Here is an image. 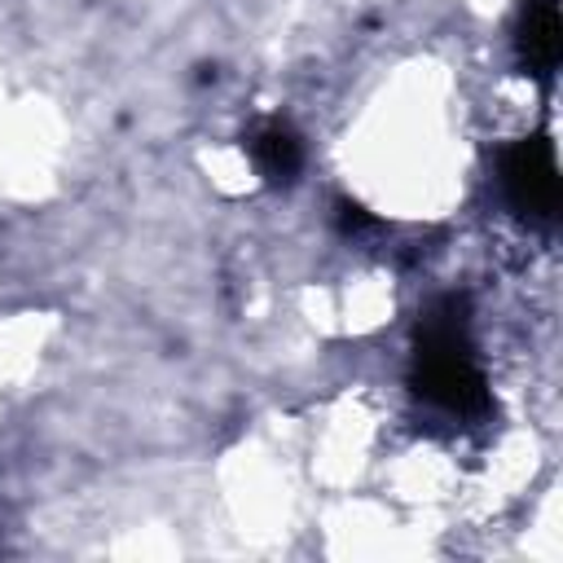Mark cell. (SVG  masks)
<instances>
[{
	"mask_svg": "<svg viewBox=\"0 0 563 563\" xmlns=\"http://www.w3.org/2000/svg\"><path fill=\"white\" fill-rule=\"evenodd\" d=\"M497 180L515 216L550 224L559 216V167H554V145L545 132L510 141L497 154Z\"/></svg>",
	"mask_w": 563,
	"mask_h": 563,
	"instance_id": "cell-2",
	"label": "cell"
},
{
	"mask_svg": "<svg viewBox=\"0 0 563 563\" xmlns=\"http://www.w3.org/2000/svg\"><path fill=\"white\" fill-rule=\"evenodd\" d=\"M246 150H251L255 172L268 185H290L299 176V167H303V141L286 123H264L260 132H251Z\"/></svg>",
	"mask_w": 563,
	"mask_h": 563,
	"instance_id": "cell-4",
	"label": "cell"
},
{
	"mask_svg": "<svg viewBox=\"0 0 563 563\" xmlns=\"http://www.w3.org/2000/svg\"><path fill=\"white\" fill-rule=\"evenodd\" d=\"M519 66L532 79H550L563 53V26H559V4L554 0H523L519 31H515Z\"/></svg>",
	"mask_w": 563,
	"mask_h": 563,
	"instance_id": "cell-3",
	"label": "cell"
},
{
	"mask_svg": "<svg viewBox=\"0 0 563 563\" xmlns=\"http://www.w3.org/2000/svg\"><path fill=\"white\" fill-rule=\"evenodd\" d=\"M339 229L343 233H365V229H374V216L361 207V202H339Z\"/></svg>",
	"mask_w": 563,
	"mask_h": 563,
	"instance_id": "cell-5",
	"label": "cell"
},
{
	"mask_svg": "<svg viewBox=\"0 0 563 563\" xmlns=\"http://www.w3.org/2000/svg\"><path fill=\"white\" fill-rule=\"evenodd\" d=\"M413 396L427 405L457 413V418H479L493 409L488 378L475 365L471 352V330H466V299L449 295L431 303L418 321L413 334V369H409Z\"/></svg>",
	"mask_w": 563,
	"mask_h": 563,
	"instance_id": "cell-1",
	"label": "cell"
}]
</instances>
